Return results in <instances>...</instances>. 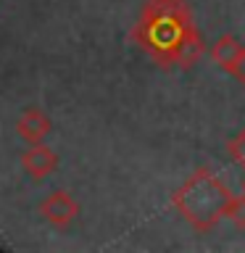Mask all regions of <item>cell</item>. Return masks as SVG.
Segmentation results:
<instances>
[{
	"mask_svg": "<svg viewBox=\"0 0 245 253\" xmlns=\"http://www.w3.org/2000/svg\"><path fill=\"white\" fill-rule=\"evenodd\" d=\"M227 153L240 169H245V129L240 134H235V137L227 142Z\"/></svg>",
	"mask_w": 245,
	"mask_h": 253,
	"instance_id": "ba28073f",
	"label": "cell"
},
{
	"mask_svg": "<svg viewBox=\"0 0 245 253\" xmlns=\"http://www.w3.org/2000/svg\"><path fill=\"white\" fill-rule=\"evenodd\" d=\"M229 77H235L240 84H245V45H243V50H240V55H237V61H235V66H232V71H229Z\"/></svg>",
	"mask_w": 245,
	"mask_h": 253,
	"instance_id": "9c48e42d",
	"label": "cell"
},
{
	"mask_svg": "<svg viewBox=\"0 0 245 253\" xmlns=\"http://www.w3.org/2000/svg\"><path fill=\"white\" fill-rule=\"evenodd\" d=\"M227 219L232 227L245 229V187H243L240 195H232V201L227 206Z\"/></svg>",
	"mask_w": 245,
	"mask_h": 253,
	"instance_id": "52a82bcc",
	"label": "cell"
},
{
	"mask_svg": "<svg viewBox=\"0 0 245 253\" xmlns=\"http://www.w3.org/2000/svg\"><path fill=\"white\" fill-rule=\"evenodd\" d=\"M232 195L235 193L224 185V179L216 177L208 166H201L171 193V206L190 227L205 235L216 229L221 219H227Z\"/></svg>",
	"mask_w": 245,
	"mask_h": 253,
	"instance_id": "7a4b0ae2",
	"label": "cell"
},
{
	"mask_svg": "<svg viewBox=\"0 0 245 253\" xmlns=\"http://www.w3.org/2000/svg\"><path fill=\"white\" fill-rule=\"evenodd\" d=\"M40 216H42L50 227L55 229H66L71 221L79 216V203L74 201V195L66 190H53L47 198H42L37 206Z\"/></svg>",
	"mask_w": 245,
	"mask_h": 253,
	"instance_id": "3957f363",
	"label": "cell"
},
{
	"mask_svg": "<svg viewBox=\"0 0 245 253\" xmlns=\"http://www.w3.org/2000/svg\"><path fill=\"white\" fill-rule=\"evenodd\" d=\"M240 50H243V42L235 35H221L216 42L211 45V58L219 69H224L229 74L235 66V61H237V55H240Z\"/></svg>",
	"mask_w": 245,
	"mask_h": 253,
	"instance_id": "8992f818",
	"label": "cell"
},
{
	"mask_svg": "<svg viewBox=\"0 0 245 253\" xmlns=\"http://www.w3.org/2000/svg\"><path fill=\"white\" fill-rule=\"evenodd\" d=\"M129 35L140 50L166 71L195 66L205 50L187 0H145Z\"/></svg>",
	"mask_w": 245,
	"mask_h": 253,
	"instance_id": "6da1fadb",
	"label": "cell"
},
{
	"mask_svg": "<svg viewBox=\"0 0 245 253\" xmlns=\"http://www.w3.org/2000/svg\"><path fill=\"white\" fill-rule=\"evenodd\" d=\"M16 132H19V137L24 142L37 145V142H45V137L53 132V122L42 108L29 106V108L21 111L19 119H16Z\"/></svg>",
	"mask_w": 245,
	"mask_h": 253,
	"instance_id": "5b68a950",
	"label": "cell"
},
{
	"mask_svg": "<svg viewBox=\"0 0 245 253\" xmlns=\"http://www.w3.org/2000/svg\"><path fill=\"white\" fill-rule=\"evenodd\" d=\"M19 164L35 182H42L58 169V156H55V150L47 148L45 142H37V145H29L19 156Z\"/></svg>",
	"mask_w": 245,
	"mask_h": 253,
	"instance_id": "277c9868",
	"label": "cell"
}]
</instances>
